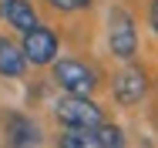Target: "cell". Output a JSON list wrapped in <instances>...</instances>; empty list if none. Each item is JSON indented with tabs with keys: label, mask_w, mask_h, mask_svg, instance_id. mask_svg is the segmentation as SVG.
<instances>
[{
	"label": "cell",
	"mask_w": 158,
	"mask_h": 148,
	"mask_svg": "<svg viewBox=\"0 0 158 148\" xmlns=\"http://www.w3.org/2000/svg\"><path fill=\"white\" fill-rule=\"evenodd\" d=\"M94 0H47V7H54L57 14H77V10H88Z\"/></svg>",
	"instance_id": "11"
},
{
	"label": "cell",
	"mask_w": 158,
	"mask_h": 148,
	"mask_svg": "<svg viewBox=\"0 0 158 148\" xmlns=\"http://www.w3.org/2000/svg\"><path fill=\"white\" fill-rule=\"evenodd\" d=\"M3 142L7 145H17V148L40 145V128L24 111H7V118H3Z\"/></svg>",
	"instance_id": "6"
},
{
	"label": "cell",
	"mask_w": 158,
	"mask_h": 148,
	"mask_svg": "<svg viewBox=\"0 0 158 148\" xmlns=\"http://www.w3.org/2000/svg\"><path fill=\"white\" fill-rule=\"evenodd\" d=\"M94 131H98V142H101V148H121V145L128 142L125 131H121V125H114V121H108V118L101 121Z\"/></svg>",
	"instance_id": "10"
},
{
	"label": "cell",
	"mask_w": 158,
	"mask_h": 148,
	"mask_svg": "<svg viewBox=\"0 0 158 148\" xmlns=\"http://www.w3.org/2000/svg\"><path fill=\"white\" fill-rule=\"evenodd\" d=\"M3 7H7V0H0V10H3Z\"/></svg>",
	"instance_id": "13"
},
{
	"label": "cell",
	"mask_w": 158,
	"mask_h": 148,
	"mask_svg": "<svg viewBox=\"0 0 158 148\" xmlns=\"http://www.w3.org/2000/svg\"><path fill=\"white\" fill-rule=\"evenodd\" d=\"M51 78H54V84L61 91H71V94H94L98 84H101L98 71L81 57H57Z\"/></svg>",
	"instance_id": "3"
},
{
	"label": "cell",
	"mask_w": 158,
	"mask_h": 148,
	"mask_svg": "<svg viewBox=\"0 0 158 148\" xmlns=\"http://www.w3.org/2000/svg\"><path fill=\"white\" fill-rule=\"evenodd\" d=\"M61 148H101L94 128H67L61 138H57Z\"/></svg>",
	"instance_id": "9"
},
{
	"label": "cell",
	"mask_w": 158,
	"mask_h": 148,
	"mask_svg": "<svg viewBox=\"0 0 158 148\" xmlns=\"http://www.w3.org/2000/svg\"><path fill=\"white\" fill-rule=\"evenodd\" d=\"M27 57H24V47L14 40V37H3L0 34V78H10V81H17V78H24L27 74Z\"/></svg>",
	"instance_id": "7"
},
{
	"label": "cell",
	"mask_w": 158,
	"mask_h": 148,
	"mask_svg": "<svg viewBox=\"0 0 158 148\" xmlns=\"http://www.w3.org/2000/svg\"><path fill=\"white\" fill-rule=\"evenodd\" d=\"M54 118L64 128H98L104 121V111L91 101V94H71L64 91L61 98H54Z\"/></svg>",
	"instance_id": "2"
},
{
	"label": "cell",
	"mask_w": 158,
	"mask_h": 148,
	"mask_svg": "<svg viewBox=\"0 0 158 148\" xmlns=\"http://www.w3.org/2000/svg\"><path fill=\"white\" fill-rule=\"evenodd\" d=\"M148 27L158 37V0H148Z\"/></svg>",
	"instance_id": "12"
},
{
	"label": "cell",
	"mask_w": 158,
	"mask_h": 148,
	"mask_svg": "<svg viewBox=\"0 0 158 148\" xmlns=\"http://www.w3.org/2000/svg\"><path fill=\"white\" fill-rule=\"evenodd\" d=\"M148 88H152L148 71L138 67V64H131V61H125V67H121V71L114 74V81H111V94H114V101H118L121 108L141 104L145 94H148Z\"/></svg>",
	"instance_id": "5"
},
{
	"label": "cell",
	"mask_w": 158,
	"mask_h": 148,
	"mask_svg": "<svg viewBox=\"0 0 158 148\" xmlns=\"http://www.w3.org/2000/svg\"><path fill=\"white\" fill-rule=\"evenodd\" d=\"M0 17L17 30V34H24V30H31L34 24H37V10H34L31 0H7V7L0 10Z\"/></svg>",
	"instance_id": "8"
},
{
	"label": "cell",
	"mask_w": 158,
	"mask_h": 148,
	"mask_svg": "<svg viewBox=\"0 0 158 148\" xmlns=\"http://www.w3.org/2000/svg\"><path fill=\"white\" fill-rule=\"evenodd\" d=\"M24 40H20V47H24V57H27V64H34V67H51L54 61H57V54H61V37H57V30L47 27V24H34L31 30H24L20 34Z\"/></svg>",
	"instance_id": "4"
},
{
	"label": "cell",
	"mask_w": 158,
	"mask_h": 148,
	"mask_svg": "<svg viewBox=\"0 0 158 148\" xmlns=\"http://www.w3.org/2000/svg\"><path fill=\"white\" fill-rule=\"evenodd\" d=\"M108 51L118 61H135L138 54V24H135V14L121 3L108 10Z\"/></svg>",
	"instance_id": "1"
}]
</instances>
